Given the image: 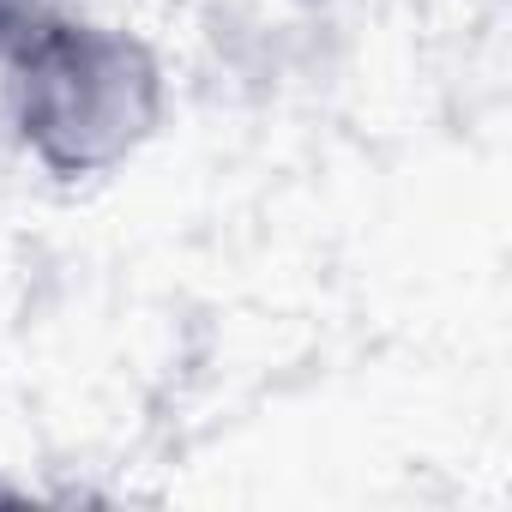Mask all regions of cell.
I'll return each instance as SVG.
<instances>
[{
    "label": "cell",
    "mask_w": 512,
    "mask_h": 512,
    "mask_svg": "<svg viewBox=\"0 0 512 512\" xmlns=\"http://www.w3.org/2000/svg\"><path fill=\"white\" fill-rule=\"evenodd\" d=\"M163 121V55L91 7H73L0 61V127L37 175L61 187L121 175L151 151Z\"/></svg>",
    "instance_id": "6da1fadb"
},
{
    "label": "cell",
    "mask_w": 512,
    "mask_h": 512,
    "mask_svg": "<svg viewBox=\"0 0 512 512\" xmlns=\"http://www.w3.org/2000/svg\"><path fill=\"white\" fill-rule=\"evenodd\" d=\"M73 7H85V0H0V61L37 31H49L55 19H67Z\"/></svg>",
    "instance_id": "7a4b0ae2"
}]
</instances>
